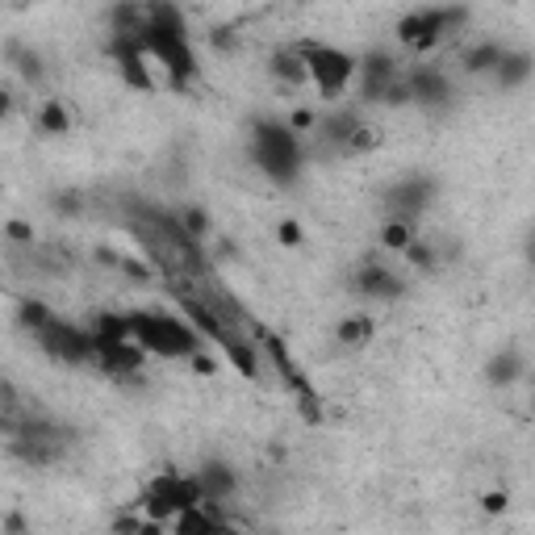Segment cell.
I'll return each instance as SVG.
<instances>
[{
    "instance_id": "1",
    "label": "cell",
    "mask_w": 535,
    "mask_h": 535,
    "mask_svg": "<svg viewBox=\"0 0 535 535\" xmlns=\"http://www.w3.org/2000/svg\"><path fill=\"white\" fill-rule=\"evenodd\" d=\"M143 46L151 63H159L168 72V88L172 92H189L197 80V51L189 38V21L172 5V0H151V21L143 30Z\"/></svg>"
},
{
    "instance_id": "2",
    "label": "cell",
    "mask_w": 535,
    "mask_h": 535,
    "mask_svg": "<svg viewBox=\"0 0 535 535\" xmlns=\"http://www.w3.org/2000/svg\"><path fill=\"white\" fill-rule=\"evenodd\" d=\"M126 318H130V335L147 347V356H159V360H189L209 343L184 314L138 306V310H126Z\"/></svg>"
},
{
    "instance_id": "3",
    "label": "cell",
    "mask_w": 535,
    "mask_h": 535,
    "mask_svg": "<svg viewBox=\"0 0 535 535\" xmlns=\"http://www.w3.org/2000/svg\"><path fill=\"white\" fill-rule=\"evenodd\" d=\"M251 159L255 168H264L268 180L289 189L301 176V134L289 122H272V118L251 122Z\"/></svg>"
},
{
    "instance_id": "4",
    "label": "cell",
    "mask_w": 535,
    "mask_h": 535,
    "mask_svg": "<svg viewBox=\"0 0 535 535\" xmlns=\"http://www.w3.org/2000/svg\"><path fill=\"white\" fill-rule=\"evenodd\" d=\"M473 21L469 5H423L398 21V42L414 55H431L439 42L456 38Z\"/></svg>"
},
{
    "instance_id": "5",
    "label": "cell",
    "mask_w": 535,
    "mask_h": 535,
    "mask_svg": "<svg viewBox=\"0 0 535 535\" xmlns=\"http://www.w3.org/2000/svg\"><path fill=\"white\" fill-rule=\"evenodd\" d=\"M301 55H306V67H310V84L318 92V101L335 105L352 80L360 76V59L343 46H331V42H318V38H301Z\"/></svg>"
},
{
    "instance_id": "6",
    "label": "cell",
    "mask_w": 535,
    "mask_h": 535,
    "mask_svg": "<svg viewBox=\"0 0 535 535\" xmlns=\"http://www.w3.org/2000/svg\"><path fill=\"white\" fill-rule=\"evenodd\" d=\"M205 494H201V485H197V473H176V469H168V473H159V477H151L147 485H143V494H138V510H147V515L164 527V531H172V519L180 515L184 506H193V502H201Z\"/></svg>"
},
{
    "instance_id": "7",
    "label": "cell",
    "mask_w": 535,
    "mask_h": 535,
    "mask_svg": "<svg viewBox=\"0 0 535 535\" xmlns=\"http://www.w3.org/2000/svg\"><path fill=\"white\" fill-rule=\"evenodd\" d=\"M46 356L55 364H67V368H84V364H97V339H92L88 327H76V322H63L55 318L38 339H34Z\"/></svg>"
},
{
    "instance_id": "8",
    "label": "cell",
    "mask_w": 535,
    "mask_h": 535,
    "mask_svg": "<svg viewBox=\"0 0 535 535\" xmlns=\"http://www.w3.org/2000/svg\"><path fill=\"white\" fill-rule=\"evenodd\" d=\"M435 193H439V184H435L427 172H410V176H402V180H393L381 201H385V214H389V218L418 222V218H423L427 209H431Z\"/></svg>"
},
{
    "instance_id": "9",
    "label": "cell",
    "mask_w": 535,
    "mask_h": 535,
    "mask_svg": "<svg viewBox=\"0 0 535 535\" xmlns=\"http://www.w3.org/2000/svg\"><path fill=\"white\" fill-rule=\"evenodd\" d=\"M352 293L356 297H368V301H398L406 293V281L402 272L385 264V260H364L352 268Z\"/></svg>"
},
{
    "instance_id": "10",
    "label": "cell",
    "mask_w": 535,
    "mask_h": 535,
    "mask_svg": "<svg viewBox=\"0 0 535 535\" xmlns=\"http://www.w3.org/2000/svg\"><path fill=\"white\" fill-rule=\"evenodd\" d=\"M402 72V63L393 59V51L385 46H372V51L360 55V101L364 105H381L385 101V88L393 84V76Z\"/></svg>"
},
{
    "instance_id": "11",
    "label": "cell",
    "mask_w": 535,
    "mask_h": 535,
    "mask_svg": "<svg viewBox=\"0 0 535 535\" xmlns=\"http://www.w3.org/2000/svg\"><path fill=\"white\" fill-rule=\"evenodd\" d=\"M268 76L281 84L285 92H301V88H314L310 84V67H306V55H301L297 42H285L276 46V51L268 55Z\"/></svg>"
},
{
    "instance_id": "12",
    "label": "cell",
    "mask_w": 535,
    "mask_h": 535,
    "mask_svg": "<svg viewBox=\"0 0 535 535\" xmlns=\"http://www.w3.org/2000/svg\"><path fill=\"white\" fill-rule=\"evenodd\" d=\"M406 76H410V88H414V105H448L452 101V80L444 67H435V63H414L406 67Z\"/></svg>"
},
{
    "instance_id": "13",
    "label": "cell",
    "mask_w": 535,
    "mask_h": 535,
    "mask_svg": "<svg viewBox=\"0 0 535 535\" xmlns=\"http://www.w3.org/2000/svg\"><path fill=\"white\" fill-rule=\"evenodd\" d=\"M360 126H364V113H360L356 105H331V109L318 118V130H314V134H322L335 151H343V155H347V143L356 138V130H360Z\"/></svg>"
},
{
    "instance_id": "14",
    "label": "cell",
    "mask_w": 535,
    "mask_h": 535,
    "mask_svg": "<svg viewBox=\"0 0 535 535\" xmlns=\"http://www.w3.org/2000/svg\"><path fill=\"white\" fill-rule=\"evenodd\" d=\"M531 76H535V55L523 51V46H506L490 80H494V88H502V92H515V88H523Z\"/></svg>"
},
{
    "instance_id": "15",
    "label": "cell",
    "mask_w": 535,
    "mask_h": 535,
    "mask_svg": "<svg viewBox=\"0 0 535 535\" xmlns=\"http://www.w3.org/2000/svg\"><path fill=\"white\" fill-rule=\"evenodd\" d=\"M197 485H201L205 502H230L239 490V473L230 469L226 460H205L197 469Z\"/></svg>"
},
{
    "instance_id": "16",
    "label": "cell",
    "mask_w": 535,
    "mask_h": 535,
    "mask_svg": "<svg viewBox=\"0 0 535 535\" xmlns=\"http://www.w3.org/2000/svg\"><path fill=\"white\" fill-rule=\"evenodd\" d=\"M502 51H506V42L481 38V42H473L469 51L460 55V63H464V72H469V76H494V67H498V59H502Z\"/></svg>"
},
{
    "instance_id": "17",
    "label": "cell",
    "mask_w": 535,
    "mask_h": 535,
    "mask_svg": "<svg viewBox=\"0 0 535 535\" xmlns=\"http://www.w3.org/2000/svg\"><path fill=\"white\" fill-rule=\"evenodd\" d=\"M527 372V364H523V356L515 352V347H502V352H494L490 360H485V381L490 385H515L519 377Z\"/></svg>"
},
{
    "instance_id": "18",
    "label": "cell",
    "mask_w": 535,
    "mask_h": 535,
    "mask_svg": "<svg viewBox=\"0 0 535 535\" xmlns=\"http://www.w3.org/2000/svg\"><path fill=\"white\" fill-rule=\"evenodd\" d=\"M34 126L38 134H51V138H63V134H72V109H67V101L51 97V101H42L38 113H34Z\"/></svg>"
},
{
    "instance_id": "19",
    "label": "cell",
    "mask_w": 535,
    "mask_h": 535,
    "mask_svg": "<svg viewBox=\"0 0 535 535\" xmlns=\"http://www.w3.org/2000/svg\"><path fill=\"white\" fill-rule=\"evenodd\" d=\"M372 335H377V322H372L368 314H347V318H339V327H335V343L339 347H368Z\"/></svg>"
},
{
    "instance_id": "20",
    "label": "cell",
    "mask_w": 535,
    "mask_h": 535,
    "mask_svg": "<svg viewBox=\"0 0 535 535\" xmlns=\"http://www.w3.org/2000/svg\"><path fill=\"white\" fill-rule=\"evenodd\" d=\"M55 318H59V314H55L51 306H46V301H34V297L17 301V327L26 331V335H34V339H38L46 327H51Z\"/></svg>"
},
{
    "instance_id": "21",
    "label": "cell",
    "mask_w": 535,
    "mask_h": 535,
    "mask_svg": "<svg viewBox=\"0 0 535 535\" xmlns=\"http://www.w3.org/2000/svg\"><path fill=\"white\" fill-rule=\"evenodd\" d=\"M398 260H402V268H414V272H435L439 264H444V255H439L435 239H414Z\"/></svg>"
},
{
    "instance_id": "22",
    "label": "cell",
    "mask_w": 535,
    "mask_h": 535,
    "mask_svg": "<svg viewBox=\"0 0 535 535\" xmlns=\"http://www.w3.org/2000/svg\"><path fill=\"white\" fill-rule=\"evenodd\" d=\"M176 218H180V226H184V235H189V239H197V243L214 239V218H209V209H201V205H180Z\"/></svg>"
},
{
    "instance_id": "23",
    "label": "cell",
    "mask_w": 535,
    "mask_h": 535,
    "mask_svg": "<svg viewBox=\"0 0 535 535\" xmlns=\"http://www.w3.org/2000/svg\"><path fill=\"white\" fill-rule=\"evenodd\" d=\"M414 226L418 222H406V218H385V226H381V247L385 251H393V255H402L418 235H414Z\"/></svg>"
},
{
    "instance_id": "24",
    "label": "cell",
    "mask_w": 535,
    "mask_h": 535,
    "mask_svg": "<svg viewBox=\"0 0 535 535\" xmlns=\"http://www.w3.org/2000/svg\"><path fill=\"white\" fill-rule=\"evenodd\" d=\"M9 63H17V72L26 80H42V55L38 51H21V46H9Z\"/></svg>"
},
{
    "instance_id": "25",
    "label": "cell",
    "mask_w": 535,
    "mask_h": 535,
    "mask_svg": "<svg viewBox=\"0 0 535 535\" xmlns=\"http://www.w3.org/2000/svg\"><path fill=\"white\" fill-rule=\"evenodd\" d=\"M5 235H9L13 247H34V226L21 222V218H9V222H5Z\"/></svg>"
},
{
    "instance_id": "26",
    "label": "cell",
    "mask_w": 535,
    "mask_h": 535,
    "mask_svg": "<svg viewBox=\"0 0 535 535\" xmlns=\"http://www.w3.org/2000/svg\"><path fill=\"white\" fill-rule=\"evenodd\" d=\"M318 118H322V113H314V109H293L285 122H289L297 134H314V130H318Z\"/></svg>"
},
{
    "instance_id": "27",
    "label": "cell",
    "mask_w": 535,
    "mask_h": 535,
    "mask_svg": "<svg viewBox=\"0 0 535 535\" xmlns=\"http://www.w3.org/2000/svg\"><path fill=\"white\" fill-rule=\"evenodd\" d=\"M276 239H281V247H301L306 243V230H301V222L285 218L281 226H276Z\"/></svg>"
},
{
    "instance_id": "28",
    "label": "cell",
    "mask_w": 535,
    "mask_h": 535,
    "mask_svg": "<svg viewBox=\"0 0 535 535\" xmlns=\"http://www.w3.org/2000/svg\"><path fill=\"white\" fill-rule=\"evenodd\" d=\"M506 506H510L506 490H490V494H481V510H485V515H502Z\"/></svg>"
},
{
    "instance_id": "29",
    "label": "cell",
    "mask_w": 535,
    "mask_h": 535,
    "mask_svg": "<svg viewBox=\"0 0 535 535\" xmlns=\"http://www.w3.org/2000/svg\"><path fill=\"white\" fill-rule=\"evenodd\" d=\"M531 264H535V235H531Z\"/></svg>"
},
{
    "instance_id": "30",
    "label": "cell",
    "mask_w": 535,
    "mask_h": 535,
    "mask_svg": "<svg viewBox=\"0 0 535 535\" xmlns=\"http://www.w3.org/2000/svg\"><path fill=\"white\" fill-rule=\"evenodd\" d=\"M531 414H535V389H531Z\"/></svg>"
},
{
    "instance_id": "31",
    "label": "cell",
    "mask_w": 535,
    "mask_h": 535,
    "mask_svg": "<svg viewBox=\"0 0 535 535\" xmlns=\"http://www.w3.org/2000/svg\"><path fill=\"white\" fill-rule=\"evenodd\" d=\"M13 5H30V0H13Z\"/></svg>"
}]
</instances>
